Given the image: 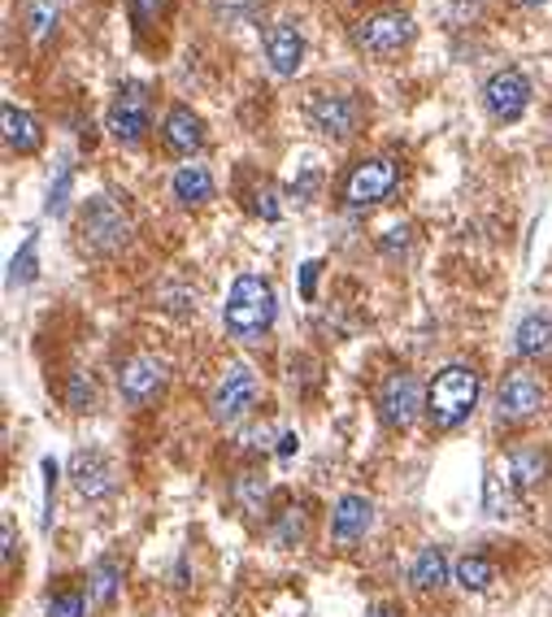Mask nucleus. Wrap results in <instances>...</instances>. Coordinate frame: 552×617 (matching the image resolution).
<instances>
[{"label":"nucleus","mask_w":552,"mask_h":617,"mask_svg":"<svg viewBox=\"0 0 552 617\" xmlns=\"http://www.w3.org/2000/svg\"><path fill=\"white\" fill-rule=\"evenodd\" d=\"M456 583H461L465 591H488V587L496 583V569H492L488 557L470 553V557H461V562H456Z\"/></svg>","instance_id":"obj_23"},{"label":"nucleus","mask_w":552,"mask_h":617,"mask_svg":"<svg viewBox=\"0 0 552 617\" xmlns=\"http://www.w3.org/2000/svg\"><path fill=\"white\" fill-rule=\"evenodd\" d=\"M66 401H70V409L74 413H88L92 409V401H97V383H92L88 374H70V392H66Z\"/></svg>","instance_id":"obj_28"},{"label":"nucleus","mask_w":552,"mask_h":617,"mask_svg":"<svg viewBox=\"0 0 552 617\" xmlns=\"http://www.w3.org/2000/svg\"><path fill=\"white\" fill-rule=\"evenodd\" d=\"M297 444H301V439H297V435L288 431V435L279 439V457H292V453H297Z\"/></svg>","instance_id":"obj_36"},{"label":"nucleus","mask_w":552,"mask_h":617,"mask_svg":"<svg viewBox=\"0 0 552 617\" xmlns=\"http://www.w3.org/2000/svg\"><path fill=\"white\" fill-rule=\"evenodd\" d=\"M0 122H4V149L18 156H31L40 153V144H44V131H40V122L27 113V109H18L13 101L0 104Z\"/></svg>","instance_id":"obj_16"},{"label":"nucleus","mask_w":552,"mask_h":617,"mask_svg":"<svg viewBox=\"0 0 552 617\" xmlns=\"http://www.w3.org/2000/svg\"><path fill=\"white\" fill-rule=\"evenodd\" d=\"M118 583H122V566H118L113 557H101V562L92 566V578H88V591H92V605H97V609H109V605H113Z\"/></svg>","instance_id":"obj_22"},{"label":"nucleus","mask_w":552,"mask_h":617,"mask_svg":"<svg viewBox=\"0 0 552 617\" xmlns=\"http://www.w3.org/2000/svg\"><path fill=\"white\" fill-rule=\"evenodd\" d=\"M401 183V165L392 156H361L344 179V205L349 209H370L383 205Z\"/></svg>","instance_id":"obj_4"},{"label":"nucleus","mask_w":552,"mask_h":617,"mask_svg":"<svg viewBox=\"0 0 552 617\" xmlns=\"http://www.w3.org/2000/svg\"><path fill=\"white\" fill-rule=\"evenodd\" d=\"M309 122L327 140H349L352 131H357V122H361V104L349 92H318L309 101Z\"/></svg>","instance_id":"obj_10"},{"label":"nucleus","mask_w":552,"mask_h":617,"mask_svg":"<svg viewBox=\"0 0 552 617\" xmlns=\"http://www.w3.org/2000/svg\"><path fill=\"white\" fill-rule=\"evenodd\" d=\"M274 544H279V548H297V544H304V514L301 509H288V514L279 517V526H274Z\"/></svg>","instance_id":"obj_27"},{"label":"nucleus","mask_w":552,"mask_h":617,"mask_svg":"<svg viewBox=\"0 0 552 617\" xmlns=\"http://www.w3.org/2000/svg\"><path fill=\"white\" fill-rule=\"evenodd\" d=\"M109 135L118 140V144H140L144 135H149L152 127V97L144 83H122L118 88V97H113V104H109Z\"/></svg>","instance_id":"obj_5"},{"label":"nucleus","mask_w":552,"mask_h":617,"mask_svg":"<svg viewBox=\"0 0 552 617\" xmlns=\"http://www.w3.org/2000/svg\"><path fill=\"white\" fill-rule=\"evenodd\" d=\"M265 61L279 79H292L304 61V36L297 31V22H274L265 31Z\"/></svg>","instance_id":"obj_14"},{"label":"nucleus","mask_w":552,"mask_h":617,"mask_svg":"<svg viewBox=\"0 0 552 617\" xmlns=\"http://www.w3.org/2000/svg\"><path fill=\"white\" fill-rule=\"evenodd\" d=\"M66 196H70V170H61V174H57V188L49 192V205H44V213L57 218V213L66 209Z\"/></svg>","instance_id":"obj_31"},{"label":"nucleus","mask_w":552,"mask_h":617,"mask_svg":"<svg viewBox=\"0 0 552 617\" xmlns=\"http://www.w3.org/2000/svg\"><path fill=\"white\" fill-rule=\"evenodd\" d=\"M479 392H483V383H479V370L474 365H444L440 374H435V383L426 387V417H431V426L435 431H456L474 405H479Z\"/></svg>","instance_id":"obj_2"},{"label":"nucleus","mask_w":552,"mask_h":617,"mask_svg":"<svg viewBox=\"0 0 552 617\" xmlns=\"http://www.w3.org/2000/svg\"><path fill=\"white\" fill-rule=\"evenodd\" d=\"M549 469H552V462H549V453L544 448H535V444H522V448H513V457H509V474H513V483L518 487H540L544 478H549Z\"/></svg>","instance_id":"obj_20"},{"label":"nucleus","mask_w":552,"mask_h":617,"mask_svg":"<svg viewBox=\"0 0 552 617\" xmlns=\"http://www.w3.org/2000/svg\"><path fill=\"white\" fill-rule=\"evenodd\" d=\"M318 270H322V261H304V265H301V296H304V301H313V283H318Z\"/></svg>","instance_id":"obj_33"},{"label":"nucleus","mask_w":552,"mask_h":617,"mask_svg":"<svg viewBox=\"0 0 552 617\" xmlns=\"http://www.w3.org/2000/svg\"><path fill=\"white\" fill-rule=\"evenodd\" d=\"M88 614V596L83 591H57L49 600V617H83Z\"/></svg>","instance_id":"obj_29"},{"label":"nucleus","mask_w":552,"mask_h":617,"mask_svg":"<svg viewBox=\"0 0 552 617\" xmlns=\"http://www.w3.org/2000/svg\"><path fill=\"white\" fill-rule=\"evenodd\" d=\"M496 405H501V417H509V422H526V417H535L544 409V387H540L535 374L513 370V374H504Z\"/></svg>","instance_id":"obj_13"},{"label":"nucleus","mask_w":552,"mask_h":617,"mask_svg":"<svg viewBox=\"0 0 552 617\" xmlns=\"http://www.w3.org/2000/svg\"><path fill=\"white\" fill-rule=\"evenodd\" d=\"M70 483L83 500H104L113 487H118V474H113V462L104 457L101 448H79L70 457Z\"/></svg>","instance_id":"obj_12"},{"label":"nucleus","mask_w":552,"mask_h":617,"mask_svg":"<svg viewBox=\"0 0 552 617\" xmlns=\"http://www.w3.org/2000/svg\"><path fill=\"white\" fill-rule=\"evenodd\" d=\"M44 526H52V500H57V462L44 457Z\"/></svg>","instance_id":"obj_30"},{"label":"nucleus","mask_w":552,"mask_h":617,"mask_svg":"<svg viewBox=\"0 0 552 617\" xmlns=\"http://www.w3.org/2000/svg\"><path fill=\"white\" fill-rule=\"evenodd\" d=\"M161 387H165V365L157 357H131L122 365V374H118V392H122V401L131 405V409H144L149 401L161 396Z\"/></svg>","instance_id":"obj_11"},{"label":"nucleus","mask_w":552,"mask_h":617,"mask_svg":"<svg viewBox=\"0 0 552 617\" xmlns=\"http://www.w3.org/2000/svg\"><path fill=\"white\" fill-rule=\"evenodd\" d=\"M522 4H549V0H522Z\"/></svg>","instance_id":"obj_38"},{"label":"nucleus","mask_w":552,"mask_h":617,"mask_svg":"<svg viewBox=\"0 0 552 617\" xmlns=\"http://www.w3.org/2000/svg\"><path fill=\"white\" fill-rule=\"evenodd\" d=\"M274 313H279V301H274L270 279H261V274H240V279L231 283L227 305H222V326H227L235 340L252 344L257 335H265V331L274 326Z\"/></svg>","instance_id":"obj_1"},{"label":"nucleus","mask_w":552,"mask_h":617,"mask_svg":"<svg viewBox=\"0 0 552 617\" xmlns=\"http://www.w3.org/2000/svg\"><path fill=\"white\" fill-rule=\"evenodd\" d=\"M79 231H83V244H88L92 253H118V249L131 240V218L113 205L109 196H92V201L83 205Z\"/></svg>","instance_id":"obj_6"},{"label":"nucleus","mask_w":552,"mask_h":617,"mask_svg":"<svg viewBox=\"0 0 552 617\" xmlns=\"http://www.w3.org/2000/svg\"><path fill=\"white\" fill-rule=\"evenodd\" d=\"M170 188H174V201L188 209H201L213 201V174H209V165H197V161L179 165L174 179H170Z\"/></svg>","instance_id":"obj_18"},{"label":"nucleus","mask_w":552,"mask_h":617,"mask_svg":"<svg viewBox=\"0 0 552 617\" xmlns=\"http://www.w3.org/2000/svg\"><path fill=\"white\" fill-rule=\"evenodd\" d=\"M0 535H4V566H13V522H9V517H4Z\"/></svg>","instance_id":"obj_34"},{"label":"nucleus","mask_w":552,"mask_h":617,"mask_svg":"<svg viewBox=\"0 0 552 617\" xmlns=\"http://www.w3.org/2000/svg\"><path fill=\"white\" fill-rule=\"evenodd\" d=\"M313 183H318V174H313V170H309V174H304L301 183H297V188H292V196H297V201H309V192H313Z\"/></svg>","instance_id":"obj_35"},{"label":"nucleus","mask_w":552,"mask_h":617,"mask_svg":"<svg viewBox=\"0 0 552 617\" xmlns=\"http://www.w3.org/2000/svg\"><path fill=\"white\" fill-rule=\"evenodd\" d=\"M165 9H170V0H127V13H131V22H136L140 31L157 27V22L165 18Z\"/></svg>","instance_id":"obj_26"},{"label":"nucleus","mask_w":552,"mask_h":617,"mask_svg":"<svg viewBox=\"0 0 552 617\" xmlns=\"http://www.w3.org/2000/svg\"><path fill=\"white\" fill-rule=\"evenodd\" d=\"M27 27L31 40H49L57 31V0H27Z\"/></svg>","instance_id":"obj_24"},{"label":"nucleus","mask_w":552,"mask_h":617,"mask_svg":"<svg viewBox=\"0 0 552 617\" xmlns=\"http://www.w3.org/2000/svg\"><path fill=\"white\" fill-rule=\"evenodd\" d=\"M240 496H244L249 509H257V505L265 500V483H257V474H244V478H240Z\"/></svg>","instance_id":"obj_32"},{"label":"nucleus","mask_w":552,"mask_h":617,"mask_svg":"<svg viewBox=\"0 0 552 617\" xmlns=\"http://www.w3.org/2000/svg\"><path fill=\"white\" fill-rule=\"evenodd\" d=\"M161 135H165V149L179 156H192L201 153L204 144V122L188 109V104H174L170 113H165V122H161Z\"/></svg>","instance_id":"obj_15"},{"label":"nucleus","mask_w":552,"mask_h":617,"mask_svg":"<svg viewBox=\"0 0 552 617\" xmlns=\"http://www.w3.org/2000/svg\"><path fill=\"white\" fill-rule=\"evenodd\" d=\"M31 279H36V235L22 240V253L9 265V287H22V283H31Z\"/></svg>","instance_id":"obj_25"},{"label":"nucleus","mask_w":552,"mask_h":617,"mask_svg":"<svg viewBox=\"0 0 552 617\" xmlns=\"http://www.w3.org/2000/svg\"><path fill=\"white\" fill-rule=\"evenodd\" d=\"M252 405H257V374H252L244 361H231V365L222 370L218 387H213V401H209V409H213V417H218V422L235 426L240 417H249Z\"/></svg>","instance_id":"obj_7"},{"label":"nucleus","mask_w":552,"mask_h":617,"mask_svg":"<svg viewBox=\"0 0 552 617\" xmlns=\"http://www.w3.org/2000/svg\"><path fill=\"white\" fill-rule=\"evenodd\" d=\"M365 617H401V614H397V609H388V605H374Z\"/></svg>","instance_id":"obj_37"},{"label":"nucleus","mask_w":552,"mask_h":617,"mask_svg":"<svg viewBox=\"0 0 552 617\" xmlns=\"http://www.w3.org/2000/svg\"><path fill=\"white\" fill-rule=\"evenodd\" d=\"M413 36H418V27H413V18L401 13V9H379V13H365V18L352 27L357 49L370 52V57H379V61L401 57V52L413 44Z\"/></svg>","instance_id":"obj_3"},{"label":"nucleus","mask_w":552,"mask_h":617,"mask_svg":"<svg viewBox=\"0 0 552 617\" xmlns=\"http://www.w3.org/2000/svg\"><path fill=\"white\" fill-rule=\"evenodd\" d=\"M513 348L518 357L535 361V357H549L552 353V317L549 313H526L513 331Z\"/></svg>","instance_id":"obj_19"},{"label":"nucleus","mask_w":552,"mask_h":617,"mask_svg":"<svg viewBox=\"0 0 552 617\" xmlns=\"http://www.w3.org/2000/svg\"><path fill=\"white\" fill-rule=\"evenodd\" d=\"M370 522H374V505L365 500V496H340V505H335V514H331V535L340 539V544H352V539H361L365 530H370Z\"/></svg>","instance_id":"obj_17"},{"label":"nucleus","mask_w":552,"mask_h":617,"mask_svg":"<svg viewBox=\"0 0 552 617\" xmlns=\"http://www.w3.org/2000/svg\"><path fill=\"white\" fill-rule=\"evenodd\" d=\"M483 104L496 122H518L531 109V79L522 70H496L483 83Z\"/></svg>","instance_id":"obj_9"},{"label":"nucleus","mask_w":552,"mask_h":617,"mask_svg":"<svg viewBox=\"0 0 552 617\" xmlns=\"http://www.w3.org/2000/svg\"><path fill=\"white\" fill-rule=\"evenodd\" d=\"M379 413L392 431H409L418 422V413H426V396H422V383L413 374H392L383 387H379Z\"/></svg>","instance_id":"obj_8"},{"label":"nucleus","mask_w":552,"mask_h":617,"mask_svg":"<svg viewBox=\"0 0 552 617\" xmlns=\"http://www.w3.org/2000/svg\"><path fill=\"white\" fill-rule=\"evenodd\" d=\"M409 583H413L418 591L444 587V583H449V557H444V548H422V553L413 557V566H409Z\"/></svg>","instance_id":"obj_21"}]
</instances>
